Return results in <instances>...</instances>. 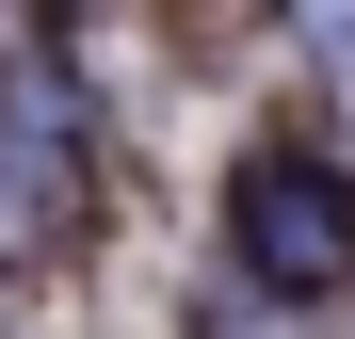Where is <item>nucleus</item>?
<instances>
[{
	"mask_svg": "<svg viewBox=\"0 0 355 339\" xmlns=\"http://www.w3.org/2000/svg\"><path fill=\"white\" fill-rule=\"evenodd\" d=\"M291 65H307V81L355 113V0H291Z\"/></svg>",
	"mask_w": 355,
	"mask_h": 339,
	"instance_id": "nucleus-3",
	"label": "nucleus"
},
{
	"mask_svg": "<svg viewBox=\"0 0 355 339\" xmlns=\"http://www.w3.org/2000/svg\"><path fill=\"white\" fill-rule=\"evenodd\" d=\"M226 226H243V291H275V307H339L355 291V178L339 162L259 146L243 194H226Z\"/></svg>",
	"mask_w": 355,
	"mask_h": 339,
	"instance_id": "nucleus-1",
	"label": "nucleus"
},
{
	"mask_svg": "<svg viewBox=\"0 0 355 339\" xmlns=\"http://www.w3.org/2000/svg\"><path fill=\"white\" fill-rule=\"evenodd\" d=\"M81 97L65 81H0V259H17V243H65V226H81Z\"/></svg>",
	"mask_w": 355,
	"mask_h": 339,
	"instance_id": "nucleus-2",
	"label": "nucleus"
}]
</instances>
